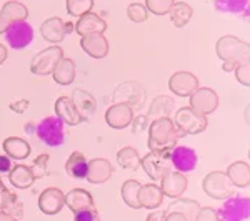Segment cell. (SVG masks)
Segmentation results:
<instances>
[{
  "label": "cell",
  "mask_w": 250,
  "mask_h": 221,
  "mask_svg": "<svg viewBox=\"0 0 250 221\" xmlns=\"http://www.w3.org/2000/svg\"><path fill=\"white\" fill-rule=\"evenodd\" d=\"M184 136L168 116L157 118L148 125V148L150 151H170Z\"/></svg>",
  "instance_id": "cell-1"
},
{
  "label": "cell",
  "mask_w": 250,
  "mask_h": 221,
  "mask_svg": "<svg viewBox=\"0 0 250 221\" xmlns=\"http://www.w3.org/2000/svg\"><path fill=\"white\" fill-rule=\"evenodd\" d=\"M217 57L224 62V70L232 72L242 63H249L250 47L247 42H242L240 38L233 35H225L217 40L215 45Z\"/></svg>",
  "instance_id": "cell-2"
},
{
  "label": "cell",
  "mask_w": 250,
  "mask_h": 221,
  "mask_svg": "<svg viewBox=\"0 0 250 221\" xmlns=\"http://www.w3.org/2000/svg\"><path fill=\"white\" fill-rule=\"evenodd\" d=\"M65 123L55 116H47L37 125V135L40 142L45 143L47 147H60L65 142Z\"/></svg>",
  "instance_id": "cell-3"
},
{
  "label": "cell",
  "mask_w": 250,
  "mask_h": 221,
  "mask_svg": "<svg viewBox=\"0 0 250 221\" xmlns=\"http://www.w3.org/2000/svg\"><path fill=\"white\" fill-rule=\"evenodd\" d=\"M140 166L152 180L159 182L168 171H172L170 151H150L140 160Z\"/></svg>",
  "instance_id": "cell-4"
},
{
  "label": "cell",
  "mask_w": 250,
  "mask_h": 221,
  "mask_svg": "<svg viewBox=\"0 0 250 221\" xmlns=\"http://www.w3.org/2000/svg\"><path fill=\"white\" fill-rule=\"evenodd\" d=\"M202 188L213 200H227L233 195V184L224 171H210L204 178Z\"/></svg>",
  "instance_id": "cell-5"
},
{
  "label": "cell",
  "mask_w": 250,
  "mask_h": 221,
  "mask_svg": "<svg viewBox=\"0 0 250 221\" xmlns=\"http://www.w3.org/2000/svg\"><path fill=\"white\" fill-rule=\"evenodd\" d=\"M175 127L182 131L184 135H199L205 131L208 122L207 116L199 115L197 111H193L190 107L180 108L175 113Z\"/></svg>",
  "instance_id": "cell-6"
},
{
  "label": "cell",
  "mask_w": 250,
  "mask_h": 221,
  "mask_svg": "<svg viewBox=\"0 0 250 221\" xmlns=\"http://www.w3.org/2000/svg\"><path fill=\"white\" fill-rule=\"evenodd\" d=\"M62 58H63L62 48L57 45H52L35 55L30 63V72L35 75H43V77H45V75H50Z\"/></svg>",
  "instance_id": "cell-7"
},
{
  "label": "cell",
  "mask_w": 250,
  "mask_h": 221,
  "mask_svg": "<svg viewBox=\"0 0 250 221\" xmlns=\"http://www.w3.org/2000/svg\"><path fill=\"white\" fill-rule=\"evenodd\" d=\"M114 100H115V103H125V105H128L132 110H139V108H142L145 102V90L140 83H135V82L122 83V85H119L115 88Z\"/></svg>",
  "instance_id": "cell-8"
},
{
  "label": "cell",
  "mask_w": 250,
  "mask_h": 221,
  "mask_svg": "<svg viewBox=\"0 0 250 221\" xmlns=\"http://www.w3.org/2000/svg\"><path fill=\"white\" fill-rule=\"evenodd\" d=\"M220 221H245L250 216V202L249 198L230 196L222 204L220 211H217Z\"/></svg>",
  "instance_id": "cell-9"
},
{
  "label": "cell",
  "mask_w": 250,
  "mask_h": 221,
  "mask_svg": "<svg viewBox=\"0 0 250 221\" xmlns=\"http://www.w3.org/2000/svg\"><path fill=\"white\" fill-rule=\"evenodd\" d=\"M219 107V96L212 88H197L190 95V108L199 115H210Z\"/></svg>",
  "instance_id": "cell-10"
},
{
  "label": "cell",
  "mask_w": 250,
  "mask_h": 221,
  "mask_svg": "<svg viewBox=\"0 0 250 221\" xmlns=\"http://www.w3.org/2000/svg\"><path fill=\"white\" fill-rule=\"evenodd\" d=\"M34 38V30L27 22H17L9 25V29L5 30V40L7 43L15 48V50H22L25 48Z\"/></svg>",
  "instance_id": "cell-11"
},
{
  "label": "cell",
  "mask_w": 250,
  "mask_h": 221,
  "mask_svg": "<svg viewBox=\"0 0 250 221\" xmlns=\"http://www.w3.org/2000/svg\"><path fill=\"white\" fill-rule=\"evenodd\" d=\"M170 162L172 166H175L177 171L180 173H190L197 168L199 163V156H197L195 150L188 147H175L170 150Z\"/></svg>",
  "instance_id": "cell-12"
},
{
  "label": "cell",
  "mask_w": 250,
  "mask_h": 221,
  "mask_svg": "<svg viewBox=\"0 0 250 221\" xmlns=\"http://www.w3.org/2000/svg\"><path fill=\"white\" fill-rule=\"evenodd\" d=\"M168 88L177 96H190L199 88V80L190 72H175L168 80Z\"/></svg>",
  "instance_id": "cell-13"
},
{
  "label": "cell",
  "mask_w": 250,
  "mask_h": 221,
  "mask_svg": "<svg viewBox=\"0 0 250 221\" xmlns=\"http://www.w3.org/2000/svg\"><path fill=\"white\" fill-rule=\"evenodd\" d=\"M134 120V110L125 103H114L105 111V122L110 128L115 130H124Z\"/></svg>",
  "instance_id": "cell-14"
},
{
  "label": "cell",
  "mask_w": 250,
  "mask_h": 221,
  "mask_svg": "<svg viewBox=\"0 0 250 221\" xmlns=\"http://www.w3.org/2000/svg\"><path fill=\"white\" fill-rule=\"evenodd\" d=\"M65 206V195L59 188H47L39 196V210L45 215H57Z\"/></svg>",
  "instance_id": "cell-15"
},
{
  "label": "cell",
  "mask_w": 250,
  "mask_h": 221,
  "mask_svg": "<svg viewBox=\"0 0 250 221\" xmlns=\"http://www.w3.org/2000/svg\"><path fill=\"white\" fill-rule=\"evenodd\" d=\"M162 184H160V190H162L164 196H168V198H180L182 193L187 190V176L180 171H168L167 175L164 176Z\"/></svg>",
  "instance_id": "cell-16"
},
{
  "label": "cell",
  "mask_w": 250,
  "mask_h": 221,
  "mask_svg": "<svg viewBox=\"0 0 250 221\" xmlns=\"http://www.w3.org/2000/svg\"><path fill=\"white\" fill-rule=\"evenodd\" d=\"M112 173H114V168H112V165L108 160L94 158L92 162H88L85 180L92 184H102L110 180Z\"/></svg>",
  "instance_id": "cell-17"
},
{
  "label": "cell",
  "mask_w": 250,
  "mask_h": 221,
  "mask_svg": "<svg viewBox=\"0 0 250 221\" xmlns=\"http://www.w3.org/2000/svg\"><path fill=\"white\" fill-rule=\"evenodd\" d=\"M80 47L85 54L90 55L92 58H105L108 54V40L104 37V34H94L85 35L80 40Z\"/></svg>",
  "instance_id": "cell-18"
},
{
  "label": "cell",
  "mask_w": 250,
  "mask_h": 221,
  "mask_svg": "<svg viewBox=\"0 0 250 221\" xmlns=\"http://www.w3.org/2000/svg\"><path fill=\"white\" fill-rule=\"evenodd\" d=\"M55 113H57V116L63 123H67L70 127L80 125L83 122L82 115L77 111L70 96H60V98H57V102H55Z\"/></svg>",
  "instance_id": "cell-19"
},
{
  "label": "cell",
  "mask_w": 250,
  "mask_h": 221,
  "mask_svg": "<svg viewBox=\"0 0 250 221\" xmlns=\"http://www.w3.org/2000/svg\"><path fill=\"white\" fill-rule=\"evenodd\" d=\"M75 30H77V34L82 35V37H85V35H94V34H104V32L107 30V23L100 15L88 12V14L79 17Z\"/></svg>",
  "instance_id": "cell-20"
},
{
  "label": "cell",
  "mask_w": 250,
  "mask_h": 221,
  "mask_svg": "<svg viewBox=\"0 0 250 221\" xmlns=\"http://www.w3.org/2000/svg\"><path fill=\"white\" fill-rule=\"evenodd\" d=\"M65 206L70 208L72 213H79L87 208H94V198L85 188H74L65 195Z\"/></svg>",
  "instance_id": "cell-21"
},
{
  "label": "cell",
  "mask_w": 250,
  "mask_h": 221,
  "mask_svg": "<svg viewBox=\"0 0 250 221\" xmlns=\"http://www.w3.org/2000/svg\"><path fill=\"white\" fill-rule=\"evenodd\" d=\"M139 202L142 208L157 210V208L164 203V193L160 190L159 184H155V183L142 184V186H140V193H139Z\"/></svg>",
  "instance_id": "cell-22"
},
{
  "label": "cell",
  "mask_w": 250,
  "mask_h": 221,
  "mask_svg": "<svg viewBox=\"0 0 250 221\" xmlns=\"http://www.w3.org/2000/svg\"><path fill=\"white\" fill-rule=\"evenodd\" d=\"M42 37L50 43H59L65 37V22L60 17H52L45 20L40 27Z\"/></svg>",
  "instance_id": "cell-23"
},
{
  "label": "cell",
  "mask_w": 250,
  "mask_h": 221,
  "mask_svg": "<svg viewBox=\"0 0 250 221\" xmlns=\"http://www.w3.org/2000/svg\"><path fill=\"white\" fill-rule=\"evenodd\" d=\"M72 102H74L75 108L80 115H82L83 120L90 118L94 115V111L97 110V102L88 92H83L80 88H75L74 93H72Z\"/></svg>",
  "instance_id": "cell-24"
},
{
  "label": "cell",
  "mask_w": 250,
  "mask_h": 221,
  "mask_svg": "<svg viewBox=\"0 0 250 221\" xmlns=\"http://www.w3.org/2000/svg\"><path fill=\"white\" fill-rule=\"evenodd\" d=\"M9 180L12 186L19 188V190H27V188H30L34 184L35 176L29 166H25V165H15L9 171Z\"/></svg>",
  "instance_id": "cell-25"
},
{
  "label": "cell",
  "mask_w": 250,
  "mask_h": 221,
  "mask_svg": "<svg viewBox=\"0 0 250 221\" xmlns=\"http://www.w3.org/2000/svg\"><path fill=\"white\" fill-rule=\"evenodd\" d=\"M2 147L7 156L14 160H25L27 156L30 155V145L27 143L25 140L17 138V136H9V138H5Z\"/></svg>",
  "instance_id": "cell-26"
},
{
  "label": "cell",
  "mask_w": 250,
  "mask_h": 221,
  "mask_svg": "<svg viewBox=\"0 0 250 221\" xmlns=\"http://www.w3.org/2000/svg\"><path fill=\"white\" fill-rule=\"evenodd\" d=\"M227 176L233 186L247 188L250 184V166L247 162H235L227 168Z\"/></svg>",
  "instance_id": "cell-27"
},
{
  "label": "cell",
  "mask_w": 250,
  "mask_h": 221,
  "mask_svg": "<svg viewBox=\"0 0 250 221\" xmlns=\"http://www.w3.org/2000/svg\"><path fill=\"white\" fill-rule=\"evenodd\" d=\"M87 168H88V162L85 158V155L82 151H74L70 156H68L67 163H65V171L68 176L75 180H83L87 176Z\"/></svg>",
  "instance_id": "cell-28"
},
{
  "label": "cell",
  "mask_w": 250,
  "mask_h": 221,
  "mask_svg": "<svg viewBox=\"0 0 250 221\" xmlns=\"http://www.w3.org/2000/svg\"><path fill=\"white\" fill-rule=\"evenodd\" d=\"M172 211L182 213L188 221H193L197 213L200 211V204L199 202L190 200V198H175V202H172L168 204L167 210H165V213H172Z\"/></svg>",
  "instance_id": "cell-29"
},
{
  "label": "cell",
  "mask_w": 250,
  "mask_h": 221,
  "mask_svg": "<svg viewBox=\"0 0 250 221\" xmlns=\"http://www.w3.org/2000/svg\"><path fill=\"white\" fill-rule=\"evenodd\" d=\"M2 15L3 18L9 22V25L17 22H25V18L29 17V10L23 3L17 2V0H10V2H5L2 7Z\"/></svg>",
  "instance_id": "cell-30"
},
{
  "label": "cell",
  "mask_w": 250,
  "mask_h": 221,
  "mask_svg": "<svg viewBox=\"0 0 250 221\" xmlns=\"http://www.w3.org/2000/svg\"><path fill=\"white\" fill-rule=\"evenodd\" d=\"M52 77L59 85H70L75 80V63L70 58H62L52 72Z\"/></svg>",
  "instance_id": "cell-31"
},
{
  "label": "cell",
  "mask_w": 250,
  "mask_h": 221,
  "mask_svg": "<svg viewBox=\"0 0 250 221\" xmlns=\"http://www.w3.org/2000/svg\"><path fill=\"white\" fill-rule=\"evenodd\" d=\"M168 14H170V20H172L173 25H175L177 29H182V27H185L188 22H190L193 10H192V7L185 2H173V5Z\"/></svg>",
  "instance_id": "cell-32"
},
{
  "label": "cell",
  "mask_w": 250,
  "mask_h": 221,
  "mask_svg": "<svg viewBox=\"0 0 250 221\" xmlns=\"http://www.w3.org/2000/svg\"><path fill=\"white\" fill-rule=\"evenodd\" d=\"M173 110V100L168 98L167 95H160L154 100V103L150 105V111H148V118L157 120V118H165L170 115Z\"/></svg>",
  "instance_id": "cell-33"
},
{
  "label": "cell",
  "mask_w": 250,
  "mask_h": 221,
  "mask_svg": "<svg viewBox=\"0 0 250 221\" xmlns=\"http://www.w3.org/2000/svg\"><path fill=\"white\" fill-rule=\"evenodd\" d=\"M140 184L137 180H127L124 184H122V198L125 204H128L130 208L134 210H139L140 206V202H139V193H140Z\"/></svg>",
  "instance_id": "cell-34"
},
{
  "label": "cell",
  "mask_w": 250,
  "mask_h": 221,
  "mask_svg": "<svg viewBox=\"0 0 250 221\" xmlns=\"http://www.w3.org/2000/svg\"><path fill=\"white\" fill-rule=\"evenodd\" d=\"M140 160L142 158H140L139 151L132 147H124L117 153V163L122 168H127V170H137V168H140Z\"/></svg>",
  "instance_id": "cell-35"
},
{
  "label": "cell",
  "mask_w": 250,
  "mask_h": 221,
  "mask_svg": "<svg viewBox=\"0 0 250 221\" xmlns=\"http://www.w3.org/2000/svg\"><path fill=\"white\" fill-rule=\"evenodd\" d=\"M94 7V0H67V12L72 17H82Z\"/></svg>",
  "instance_id": "cell-36"
},
{
  "label": "cell",
  "mask_w": 250,
  "mask_h": 221,
  "mask_svg": "<svg viewBox=\"0 0 250 221\" xmlns=\"http://www.w3.org/2000/svg\"><path fill=\"white\" fill-rule=\"evenodd\" d=\"M173 5V0H145V9L155 15L168 14Z\"/></svg>",
  "instance_id": "cell-37"
},
{
  "label": "cell",
  "mask_w": 250,
  "mask_h": 221,
  "mask_svg": "<svg viewBox=\"0 0 250 221\" xmlns=\"http://www.w3.org/2000/svg\"><path fill=\"white\" fill-rule=\"evenodd\" d=\"M48 160H50V156H48L47 153L45 155H39L37 158L34 160V163H32L30 170H32V173H34L35 180H40V178H43V176L47 175Z\"/></svg>",
  "instance_id": "cell-38"
},
{
  "label": "cell",
  "mask_w": 250,
  "mask_h": 221,
  "mask_svg": "<svg viewBox=\"0 0 250 221\" xmlns=\"http://www.w3.org/2000/svg\"><path fill=\"white\" fill-rule=\"evenodd\" d=\"M127 15H128V18H130L132 22L140 23V22H145V20H147L148 10L145 9V5L137 2V3H130V5H128Z\"/></svg>",
  "instance_id": "cell-39"
},
{
  "label": "cell",
  "mask_w": 250,
  "mask_h": 221,
  "mask_svg": "<svg viewBox=\"0 0 250 221\" xmlns=\"http://www.w3.org/2000/svg\"><path fill=\"white\" fill-rule=\"evenodd\" d=\"M217 7L225 12H240L247 9L249 0H215Z\"/></svg>",
  "instance_id": "cell-40"
},
{
  "label": "cell",
  "mask_w": 250,
  "mask_h": 221,
  "mask_svg": "<svg viewBox=\"0 0 250 221\" xmlns=\"http://www.w3.org/2000/svg\"><path fill=\"white\" fill-rule=\"evenodd\" d=\"M130 125H132V131H134L135 135H139L148 128V125H150V118H148L147 115H137L135 118L132 120Z\"/></svg>",
  "instance_id": "cell-41"
},
{
  "label": "cell",
  "mask_w": 250,
  "mask_h": 221,
  "mask_svg": "<svg viewBox=\"0 0 250 221\" xmlns=\"http://www.w3.org/2000/svg\"><path fill=\"white\" fill-rule=\"evenodd\" d=\"M235 77L244 87L250 85V62L249 63H242L235 68Z\"/></svg>",
  "instance_id": "cell-42"
},
{
  "label": "cell",
  "mask_w": 250,
  "mask_h": 221,
  "mask_svg": "<svg viewBox=\"0 0 250 221\" xmlns=\"http://www.w3.org/2000/svg\"><path fill=\"white\" fill-rule=\"evenodd\" d=\"M74 221H100V216L95 208H87V210L74 213Z\"/></svg>",
  "instance_id": "cell-43"
},
{
  "label": "cell",
  "mask_w": 250,
  "mask_h": 221,
  "mask_svg": "<svg viewBox=\"0 0 250 221\" xmlns=\"http://www.w3.org/2000/svg\"><path fill=\"white\" fill-rule=\"evenodd\" d=\"M193 221H220V216L213 208H200Z\"/></svg>",
  "instance_id": "cell-44"
},
{
  "label": "cell",
  "mask_w": 250,
  "mask_h": 221,
  "mask_svg": "<svg viewBox=\"0 0 250 221\" xmlns=\"http://www.w3.org/2000/svg\"><path fill=\"white\" fill-rule=\"evenodd\" d=\"M9 107H10L12 111H15V113H25V110L30 107V102L27 98H20V100L12 102Z\"/></svg>",
  "instance_id": "cell-45"
},
{
  "label": "cell",
  "mask_w": 250,
  "mask_h": 221,
  "mask_svg": "<svg viewBox=\"0 0 250 221\" xmlns=\"http://www.w3.org/2000/svg\"><path fill=\"white\" fill-rule=\"evenodd\" d=\"M12 170V160L7 155H0V173H9Z\"/></svg>",
  "instance_id": "cell-46"
},
{
  "label": "cell",
  "mask_w": 250,
  "mask_h": 221,
  "mask_svg": "<svg viewBox=\"0 0 250 221\" xmlns=\"http://www.w3.org/2000/svg\"><path fill=\"white\" fill-rule=\"evenodd\" d=\"M165 216H167V213L164 210H157V211H152L150 215L145 218V221H165Z\"/></svg>",
  "instance_id": "cell-47"
},
{
  "label": "cell",
  "mask_w": 250,
  "mask_h": 221,
  "mask_svg": "<svg viewBox=\"0 0 250 221\" xmlns=\"http://www.w3.org/2000/svg\"><path fill=\"white\" fill-rule=\"evenodd\" d=\"M0 221H19V218L9 210H0Z\"/></svg>",
  "instance_id": "cell-48"
},
{
  "label": "cell",
  "mask_w": 250,
  "mask_h": 221,
  "mask_svg": "<svg viewBox=\"0 0 250 221\" xmlns=\"http://www.w3.org/2000/svg\"><path fill=\"white\" fill-rule=\"evenodd\" d=\"M165 221H188L182 213H177V211H172V213H167L165 216Z\"/></svg>",
  "instance_id": "cell-49"
},
{
  "label": "cell",
  "mask_w": 250,
  "mask_h": 221,
  "mask_svg": "<svg viewBox=\"0 0 250 221\" xmlns=\"http://www.w3.org/2000/svg\"><path fill=\"white\" fill-rule=\"evenodd\" d=\"M9 29V22L3 18L2 12H0V34H5V30Z\"/></svg>",
  "instance_id": "cell-50"
},
{
  "label": "cell",
  "mask_w": 250,
  "mask_h": 221,
  "mask_svg": "<svg viewBox=\"0 0 250 221\" xmlns=\"http://www.w3.org/2000/svg\"><path fill=\"white\" fill-rule=\"evenodd\" d=\"M7 60V48L3 43H0V65Z\"/></svg>",
  "instance_id": "cell-51"
},
{
  "label": "cell",
  "mask_w": 250,
  "mask_h": 221,
  "mask_svg": "<svg viewBox=\"0 0 250 221\" xmlns=\"http://www.w3.org/2000/svg\"><path fill=\"white\" fill-rule=\"evenodd\" d=\"M72 30H74V25L70 22H65V34H70Z\"/></svg>",
  "instance_id": "cell-52"
},
{
  "label": "cell",
  "mask_w": 250,
  "mask_h": 221,
  "mask_svg": "<svg viewBox=\"0 0 250 221\" xmlns=\"http://www.w3.org/2000/svg\"><path fill=\"white\" fill-rule=\"evenodd\" d=\"M32 125H34V123H27V125H25L27 133H32V131H34V127H32Z\"/></svg>",
  "instance_id": "cell-53"
},
{
  "label": "cell",
  "mask_w": 250,
  "mask_h": 221,
  "mask_svg": "<svg viewBox=\"0 0 250 221\" xmlns=\"http://www.w3.org/2000/svg\"><path fill=\"white\" fill-rule=\"evenodd\" d=\"M5 186V184H3V182H2V178H0V190H2V188Z\"/></svg>",
  "instance_id": "cell-54"
}]
</instances>
